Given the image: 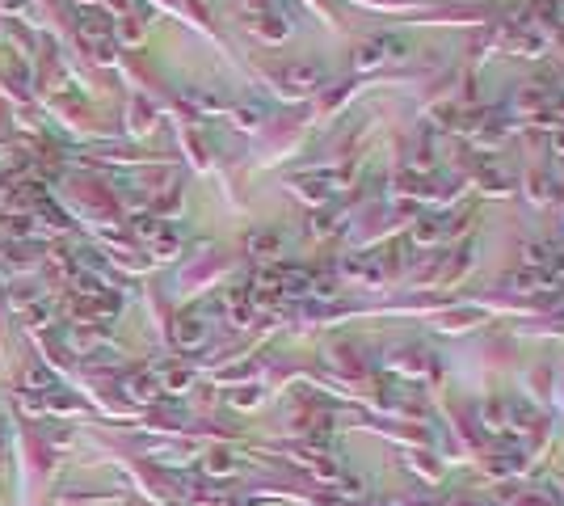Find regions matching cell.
I'll use <instances>...</instances> for the list:
<instances>
[{
	"mask_svg": "<svg viewBox=\"0 0 564 506\" xmlns=\"http://www.w3.org/2000/svg\"><path fill=\"white\" fill-rule=\"evenodd\" d=\"M77 39L85 42V47H102V42H114V17H97V14H85L77 17Z\"/></svg>",
	"mask_w": 564,
	"mask_h": 506,
	"instance_id": "cell-1",
	"label": "cell"
},
{
	"mask_svg": "<svg viewBox=\"0 0 564 506\" xmlns=\"http://www.w3.org/2000/svg\"><path fill=\"white\" fill-rule=\"evenodd\" d=\"M282 85H287V89H296V93H308V89H316V85H321V68H287V72H282Z\"/></svg>",
	"mask_w": 564,
	"mask_h": 506,
	"instance_id": "cell-2",
	"label": "cell"
},
{
	"mask_svg": "<svg viewBox=\"0 0 564 506\" xmlns=\"http://www.w3.org/2000/svg\"><path fill=\"white\" fill-rule=\"evenodd\" d=\"M156 127V118H152V106H143V102H131L127 106V131L131 135H148V131Z\"/></svg>",
	"mask_w": 564,
	"mask_h": 506,
	"instance_id": "cell-3",
	"label": "cell"
},
{
	"mask_svg": "<svg viewBox=\"0 0 564 506\" xmlns=\"http://www.w3.org/2000/svg\"><path fill=\"white\" fill-rule=\"evenodd\" d=\"M203 337V325H198V317H181L177 321V342L181 346H194Z\"/></svg>",
	"mask_w": 564,
	"mask_h": 506,
	"instance_id": "cell-4",
	"label": "cell"
},
{
	"mask_svg": "<svg viewBox=\"0 0 564 506\" xmlns=\"http://www.w3.org/2000/svg\"><path fill=\"white\" fill-rule=\"evenodd\" d=\"M127 392L135 401H148V397H156V384L148 376H127Z\"/></svg>",
	"mask_w": 564,
	"mask_h": 506,
	"instance_id": "cell-5",
	"label": "cell"
},
{
	"mask_svg": "<svg viewBox=\"0 0 564 506\" xmlns=\"http://www.w3.org/2000/svg\"><path fill=\"white\" fill-rule=\"evenodd\" d=\"M26 0H0V14H22Z\"/></svg>",
	"mask_w": 564,
	"mask_h": 506,
	"instance_id": "cell-6",
	"label": "cell"
},
{
	"mask_svg": "<svg viewBox=\"0 0 564 506\" xmlns=\"http://www.w3.org/2000/svg\"><path fill=\"white\" fill-rule=\"evenodd\" d=\"M249 5H253V9H261V5H269V0H249Z\"/></svg>",
	"mask_w": 564,
	"mask_h": 506,
	"instance_id": "cell-7",
	"label": "cell"
}]
</instances>
